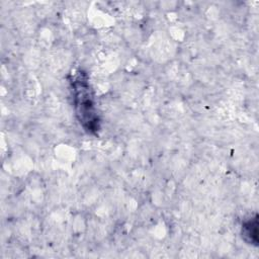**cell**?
Returning <instances> with one entry per match:
<instances>
[{"label": "cell", "instance_id": "6da1fadb", "mask_svg": "<svg viewBox=\"0 0 259 259\" xmlns=\"http://www.w3.org/2000/svg\"><path fill=\"white\" fill-rule=\"evenodd\" d=\"M74 89L75 103L80 123H82L84 128L88 132L97 130V116L93 110V101L87 81L82 78L81 80L74 81Z\"/></svg>", "mask_w": 259, "mask_h": 259}, {"label": "cell", "instance_id": "7a4b0ae2", "mask_svg": "<svg viewBox=\"0 0 259 259\" xmlns=\"http://www.w3.org/2000/svg\"><path fill=\"white\" fill-rule=\"evenodd\" d=\"M244 232L243 236L244 237H251L250 242L257 244V218H255L253 221H249L247 226L243 227Z\"/></svg>", "mask_w": 259, "mask_h": 259}]
</instances>
